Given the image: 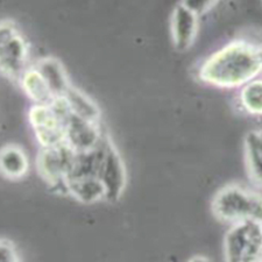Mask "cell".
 I'll return each mask as SVG.
<instances>
[{"label":"cell","mask_w":262,"mask_h":262,"mask_svg":"<svg viewBox=\"0 0 262 262\" xmlns=\"http://www.w3.org/2000/svg\"><path fill=\"white\" fill-rule=\"evenodd\" d=\"M198 15L183 4L177 6L171 15L172 43L177 52L188 50L196 40Z\"/></svg>","instance_id":"9c48e42d"},{"label":"cell","mask_w":262,"mask_h":262,"mask_svg":"<svg viewBox=\"0 0 262 262\" xmlns=\"http://www.w3.org/2000/svg\"><path fill=\"white\" fill-rule=\"evenodd\" d=\"M28 167V159L21 148L6 146L0 149V174L7 179H21L27 174Z\"/></svg>","instance_id":"4fadbf2b"},{"label":"cell","mask_w":262,"mask_h":262,"mask_svg":"<svg viewBox=\"0 0 262 262\" xmlns=\"http://www.w3.org/2000/svg\"><path fill=\"white\" fill-rule=\"evenodd\" d=\"M217 0H183L182 4L198 16L204 14L212 7Z\"/></svg>","instance_id":"e0dca14e"},{"label":"cell","mask_w":262,"mask_h":262,"mask_svg":"<svg viewBox=\"0 0 262 262\" xmlns=\"http://www.w3.org/2000/svg\"><path fill=\"white\" fill-rule=\"evenodd\" d=\"M226 262H256L262 255V224H233L224 240Z\"/></svg>","instance_id":"3957f363"},{"label":"cell","mask_w":262,"mask_h":262,"mask_svg":"<svg viewBox=\"0 0 262 262\" xmlns=\"http://www.w3.org/2000/svg\"><path fill=\"white\" fill-rule=\"evenodd\" d=\"M103 141L98 124L70 113L66 121V142L75 151H86Z\"/></svg>","instance_id":"ba28073f"},{"label":"cell","mask_w":262,"mask_h":262,"mask_svg":"<svg viewBox=\"0 0 262 262\" xmlns=\"http://www.w3.org/2000/svg\"><path fill=\"white\" fill-rule=\"evenodd\" d=\"M20 83L27 96L37 105H50L56 98L36 69L25 71L20 77Z\"/></svg>","instance_id":"9a60e30c"},{"label":"cell","mask_w":262,"mask_h":262,"mask_svg":"<svg viewBox=\"0 0 262 262\" xmlns=\"http://www.w3.org/2000/svg\"><path fill=\"white\" fill-rule=\"evenodd\" d=\"M76 151L67 142L58 146L42 148L37 156V170L50 184L63 187L73 170Z\"/></svg>","instance_id":"277c9868"},{"label":"cell","mask_w":262,"mask_h":262,"mask_svg":"<svg viewBox=\"0 0 262 262\" xmlns=\"http://www.w3.org/2000/svg\"><path fill=\"white\" fill-rule=\"evenodd\" d=\"M244 149L249 177L262 188V129L251 130L246 134Z\"/></svg>","instance_id":"7c38bea8"},{"label":"cell","mask_w":262,"mask_h":262,"mask_svg":"<svg viewBox=\"0 0 262 262\" xmlns=\"http://www.w3.org/2000/svg\"><path fill=\"white\" fill-rule=\"evenodd\" d=\"M28 58L27 43L11 24H0V71L21 77Z\"/></svg>","instance_id":"8992f818"},{"label":"cell","mask_w":262,"mask_h":262,"mask_svg":"<svg viewBox=\"0 0 262 262\" xmlns=\"http://www.w3.org/2000/svg\"><path fill=\"white\" fill-rule=\"evenodd\" d=\"M188 262H212V260H211L210 257L204 256V255H195L192 256Z\"/></svg>","instance_id":"d6986e66"},{"label":"cell","mask_w":262,"mask_h":262,"mask_svg":"<svg viewBox=\"0 0 262 262\" xmlns=\"http://www.w3.org/2000/svg\"><path fill=\"white\" fill-rule=\"evenodd\" d=\"M66 191L84 204H92L105 200L104 185L98 177L68 180L66 182Z\"/></svg>","instance_id":"8fae6325"},{"label":"cell","mask_w":262,"mask_h":262,"mask_svg":"<svg viewBox=\"0 0 262 262\" xmlns=\"http://www.w3.org/2000/svg\"><path fill=\"white\" fill-rule=\"evenodd\" d=\"M0 262H20L13 245L0 240Z\"/></svg>","instance_id":"ac0fdd59"},{"label":"cell","mask_w":262,"mask_h":262,"mask_svg":"<svg viewBox=\"0 0 262 262\" xmlns=\"http://www.w3.org/2000/svg\"><path fill=\"white\" fill-rule=\"evenodd\" d=\"M239 104L247 115L262 117V77L253 79L240 88Z\"/></svg>","instance_id":"2e32d148"},{"label":"cell","mask_w":262,"mask_h":262,"mask_svg":"<svg viewBox=\"0 0 262 262\" xmlns=\"http://www.w3.org/2000/svg\"><path fill=\"white\" fill-rule=\"evenodd\" d=\"M98 179L104 185L105 200L119 201L126 187V169L119 151L110 139H105L104 156Z\"/></svg>","instance_id":"52a82bcc"},{"label":"cell","mask_w":262,"mask_h":262,"mask_svg":"<svg viewBox=\"0 0 262 262\" xmlns=\"http://www.w3.org/2000/svg\"><path fill=\"white\" fill-rule=\"evenodd\" d=\"M262 77V45L235 40L211 54L198 69V78L217 89H240Z\"/></svg>","instance_id":"6da1fadb"},{"label":"cell","mask_w":262,"mask_h":262,"mask_svg":"<svg viewBox=\"0 0 262 262\" xmlns=\"http://www.w3.org/2000/svg\"><path fill=\"white\" fill-rule=\"evenodd\" d=\"M70 112L83 119L98 124L100 111L97 104L81 90L70 86L63 96Z\"/></svg>","instance_id":"5bb4252c"},{"label":"cell","mask_w":262,"mask_h":262,"mask_svg":"<svg viewBox=\"0 0 262 262\" xmlns=\"http://www.w3.org/2000/svg\"><path fill=\"white\" fill-rule=\"evenodd\" d=\"M214 217L224 223L257 222L262 224V195L239 184L218 190L212 201Z\"/></svg>","instance_id":"7a4b0ae2"},{"label":"cell","mask_w":262,"mask_h":262,"mask_svg":"<svg viewBox=\"0 0 262 262\" xmlns=\"http://www.w3.org/2000/svg\"><path fill=\"white\" fill-rule=\"evenodd\" d=\"M29 122L42 148L66 142V118L58 115L52 105H37L29 110Z\"/></svg>","instance_id":"5b68a950"},{"label":"cell","mask_w":262,"mask_h":262,"mask_svg":"<svg viewBox=\"0 0 262 262\" xmlns=\"http://www.w3.org/2000/svg\"><path fill=\"white\" fill-rule=\"evenodd\" d=\"M36 70L47 83L55 97H63L71 85L62 63L54 57H45L37 63Z\"/></svg>","instance_id":"30bf717a"}]
</instances>
